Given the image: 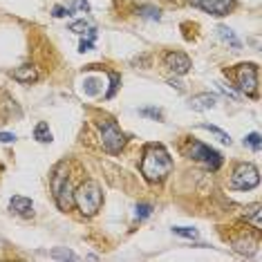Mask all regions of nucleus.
Instances as JSON below:
<instances>
[{"instance_id": "412c9836", "label": "nucleus", "mask_w": 262, "mask_h": 262, "mask_svg": "<svg viewBox=\"0 0 262 262\" xmlns=\"http://www.w3.org/2000/svg\"><path fill=\"white\" fill-rule=\"evenodd\" d=\"M150 213H152V206H150V204H139V206H137V218H139V220L148 218Z\"/></svg>"}, {"instance_id": "f257e3e1", "label": "nucleus", "mask_w": 262, "mask_h": 262, "mask_svg": "<svg viewBox=\"0 0 262 262\" xmlns=\"http://www.w3.org/2000/svg\"><path fill=\"white\" fill-rule=\"evenodd\" d=\"M173 170V159L162 146H148L141 159V175L148 181H162Z\"/></svg>"}, {"instance_id": "393cba45", "label": "nucleus", "mask_w": 262, "mask_h": 262, "mask_svg": "<svg viewBox=\"0 0 262 262\" xmlns=\"http://www.w3.org/2000/svg\"><path fill=\"white\" fill-rule=\"evenodd\" d=\"M249 215H251V220L260 226V206H258V204H253V206L249 208Z\"/></svg>"}, {"instance_id": "20e7f679", "label": "nucleus", "mask_w": 262, "mask_h": 262, "mask_svg": "<svg viewBox=\"0 0 262 262\" xmlns=\"http://www.w3.org/2000/svg\"><path fill=\"white\" fill-rule=\"evenodd\" d=\"M101 128V141H103V148L112 155L121 152V148L126 146V135L121 133V128L117 126L112 119H106V121L99 123Z\"/></svg>"}, {"instance_id": "5701e85b", "label": "nucleus", "mask_w": 262, "mask_h": 262, "mask_svg": "<svg viewBox=\"0 0 262 262\" xmlns=\"http://www.w3.org/2000/svg\"><path fill=\"white\" fill-rule=\"evenodd\" d=\"M244 144H249L253 150H260V135L258 133H251V135L247 137V141H244Z\"/></svg>"}, {"instance_id": "bb28decb", "label": "nucleus", "mask_w": 262, "mask_h": 262, "mask_svg": "<svg viewBox=\"0 0 262 262\" xmlns=\"http://www.w3.org/2000/svg\"><path fill=\"white\" fill-rule=\"evenodd\" d=\"M0 141H3V144H11V141H16V135H11V133H0Z\"/></svg>"}, {"instance_id": "6e6552de", "label": "nucleus", "mask_w": 262, "mask_h": 262, "mask_svg": "<svg viewBox=\"0 0 262 262\" xmlns=\"http://www.w3.org/2000/svg\"><path fill=\"white\" fill-rule=\"evenodd\" d=\"M189 3L213 16H226L233 9V0H189Z\"/></svg>"}, {"instance_id": "1a4fd4ad", "label": "nucleus", "mask_w": 262, "mask_h": 262, "mask_svg": "<svg viewBox=\"0 0 262 262\" xmlns=\"http://www.w3.org/2000/svg\"><path fill=\"white\" fill-rule=\"evenodd\" d=\"M164 65L175 74H186L191 70V59L184 52H170V54H166V59H164Z\"/></svg>"}, {"instance_id": "f8f14e48", "label": "nucleus", "mask_w": 262, "mask_h": 262, "mask_svg": "<svg viewBox=\"0 0 262 262\" xmlns=\"http://www.w3.org/2000/svg\"><path fill=\"white\" fill-rule=\"evenodd\" d=\"M11 74H14V78L16 81H20V83H32V81H36L38 78V72L34 70L32 65H20V67H16Z\"/></svg>"}, {"instance_id": "b1692460", "label": "nucleus", "mask_w": 262, "mask_h": 262, "mask_svg": "<svg viewBox=\"0 0 262 262\" xmlns=\"http://www.w3.org/2000/svg\"><path fill=\"white\" fill-rule=\"evenodd\" d=\"M220 90H222V92H224L226 96H231V99H233V101H240V94H238V92H235V90H231V88H229V85H220Z\"/></svg>"}, {"instance_id": "a211bd4d", "label": "nucleus", "mask_w": 262, "mask_h": 262, "mask_svg": "<svg viewBox=\"0 0 262 262\" xmlns=\"http://www.w3.org/2000/svg\"><path fill=\"white\" fill-rule=\"evenodd\" d=\"M202 128H204V130H208V133H213V135H218V137H220V141H224V144H231V137L226 135V133H222L220 128L208 126V123H202Z\"/></svg>"}, {"instance_id": "a878e982", "label": "nucleus", "mask_w": 262, "mask_h": 262, "mask_svg": "<svg viewBox=\"0 0 262 262\" xmlns=\"http://www.w3.org/2000/svg\"><path fill=\"white\" fill-rule=\"evenodd\" d=\"M72 14V9L70 7H61V5H56V7H54V16H56V18H63V16H70Z\"/></svg>"}, {"instance_id": "dca6fc26", "label": "nucleus", "mask_w": 262, "mask_h": 262, "mask_svg": "<svg viewBox=\"0 0 262 262\" xmlns=\"http://www.w3.org/2000/svg\"><path fill=\"white\" fill-rule=\"evenodd\" d=\"M49 255L56 260H76V253H72L70 249H54Z\"/></svg>"}, {"instance_id": "f03ea898", "label": "nucleus", "mask_w": 262, "mask_h": 262, "mask_svg": "<svg viewBox=\"0 0 262 262\" xmlns=\"http://www.w3.org/2000/svg\"><path fill=\"white\" fill-rule=\"evenodd\" d=\"M74 204L78 206L83 215H94L96 211L101 208V204H103V193H101V186L96 184V181L88 179L83 181L81 186H78V191L74 193Z\"/></svg>"}, {"instance_id": "f3484780", "label": "nucleus", "mask_w": 262, "mask_h": 262, "mask_svg": "<svg viewBox=\"0 0 262 262\" xmlns=\"http://www.w3.org/2000/svg\"><path fill=\"white\" fill-rule=\"evenodd\" d=\"M173 233H177V235H181V238H189V240H195L197 238V231L189 229V226H175Z\"/></svg>"}, {"instance_id": "0eeeda50", "label": "nucleus", "mask_w": 262, "mask_h": 262, "mask_svg": "<svg viewBox=\"0 0 262 262\" xmlns=\"http://www.w3.org/2000/svg\"><path fill=\"white\" fill-rule=\"evenodd\" d=\"M191 157H195V159H199V162H204L211 170H218L220 164H222L220 152L213 150V148H208V146H204V144H199V141H195V144H193Z\"/></svg>"}, {"instance_id": "6ab92c4d", "label": "nucleus", "mask_w": 262, "mask_h": 262, "mask_svg": "<svg viewBox=\"0 0 262 262\" xmlns=\"http://www.w3.org/2000/svg\"><path fill=\"white\" fill-rule=\"evenodd\" d=\"M90 22L88 20H76V22H72L70 25V32H76V34H83V32H88L90 30Z\"/></svg>"}, {"instance_id": "423d86ee", "label": "nucleus", "mask_w": 262, "mask_h": 262, "mask_svg": "<svg viewBox=\"0 0 262 262\" xmlns=\"http://www.w3.org/2000/svg\"><path fill=\"white\" fill-rule=\"evenodd\" d=\"M238 85L247 96L258 94V65L244 63L238 67Z\"/></svg>"}, {"instance_id": "aec40b11", "label": "nucleus", "mask_w": 262, "mask_h": 262, "mask_svg": "<svg viewBox=\"0 0 262 262\" xmlns=\"http://www.w3.org/2000/svg\"><path fill=\"white\" fill-rule=\"evenodd\" d=\"M141 16H146V18H152V20H159V9L155 7H141L139 9Z\"/></svg>"}, {"instance_id": "ddd939ff", "label": "nucleus", "mask_w": 262, "mask_h": 262, "mask_svg": "<svg viewBox=\"0 0 262 262\" xmlns=\"http://www.w3.org/2000/svg\"><path fill=\"white\" fill-rule=\"evenodd\" d=\"M233 249L242 255H253L258 251V240H251V238H242V240L233 242Z\"/></svg>"}, {"instance_id": "9b49d317", "label": "nucleus", "mask_w": 262, "mask_h": 262, "mask_svg": "<svg viewBox=\"0 0 262 262\" xmlns=\"http://www.w3.org/2000/svg\"><path fill=\"white\" fill-rule=\"evenodd\" d=\"M215 103H218V96L215 94H211V92H204V94H195L191 99V108L193 110H211Z\"/></svg>"}, {"instance_id": "9d476101", "label": "nucleus", "mask_w": 262, "mask_h": 262, "mask_svg": "<svg viewBox=\"0 0 262 262\" xmlns=\"http://www.w3.org/2000/svg\"><path fill=\"white\" fill-rule=\"evenodd\" d=\"M9 208L11 213L20 215V218H32L34 215V206H32V199L22 197V195H14L9 199Z\"/></svg>"}, {"instance_id": "4468645a", "label": "nucleus", "mask_w": 262, "mask_h": 262, "mask_svg": "<svg viewBox=\"0 0 262 262\" xmlns=\"http://www.w3.org/2000/svg\"><path fill=\"white\" fill-rule=\"evenodd\" d=\"M34 137H36L41 144H49V141H52V130H49V126L45 121H41L34 128Z\"/></svg>"}, {"instance_id": "c85d7f7f", "label": "nucleus", "mask_w": 262, "mask_h": 262, "mask_svg": "<svg viewBox=\"0 0 262 262\" xmlns=\"http://www.w3.org/2000/svg\"><path fill=\"white\" fill-rule=\"evenodd\" d=\"M94 45H92V41H81V52H90Z\"/></svg>"}, {"instance_id": "7ed1b4c3", "label": "nucleus", "mask_w": 262, "mask_h": 262, "mask_svg": "<svg viewBox=\"0 0 262 262\" xmlns=\"http://www.w3.org/2000/svg\"><path fill=\"white\" fill-rule=\"evenodd\" d=\"M65 168H67V164L61 162L52 175V193H54V199L61 211H70L74 206V193H72L70 181H67Z\"/></svg>"}, {"instance_id": "2eb2a0df", "label": "nucleus", "mask_w": 262, "mask_h": 262, "mask_svg": "<svg viewBox=\"0 0 262 262\" xmlns=\"http://www.w3.org/2000/svg\"><path fill=\"white\" fill-rule=\"evenodd\" d=\"M218 34H220V38H222L224 43H229L231 47L240 49V41L235 38V34H233V30H229V27H224V25H220V27H218Z\"/></svg>"}, {"instance_id": "cd10ccee", "label": "nucleus", "mask_w": 262, "mask_h": 262, "mask_svg": "<svg viewBox=\"0 0 262 262\" xmlns=\"http://www.w3.org/2000/svg\"><path fill=\"white\" fill-rule=\"evenodd\" d=\"M141 115H148V117L162 119V112H159V110H152V108H148V110H141Z\"/></svg>"}, {"instance_id": "4be33fe9", "label": "nucleus", "mask_w": 262, "mask_h": 262, "mask_svg": "<svg viewBox=\"0 0 262 262\" xmlns=\"http://www.w3.org/2000/svg\"><path fill=\"white\" fill-rule=\"evenodd\" d=\"M72 11H90V3L88 0H72Z\"/></svg>"}, {"instance_id": "39448f33", "label": "nucleus", "mask_w": 262, "mask_h": 262, "mask_svg": "<svg viewBox=\"0 0 262 262\" xmlns=\"http://www.w3.org/2000/svg\"><path fill=\"white\" fill-rule=\"evenodd\" d=\"M260 184V170L253 164H240L231 175V186L238 191H251Z\"/></svg>"}]
</instances>
